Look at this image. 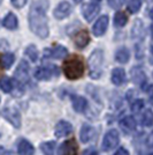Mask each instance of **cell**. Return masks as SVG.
<instances>
[{"label": "cell", "instance_id": "17", "mask_svg": "<svg viewBox=\"0 0 153 155\" xmlns=\"http://www.w3.org/2000/svg\"><path fill=\"white\" fill-rule=\"evenodd\" d=\"M2 25L5 28L9 29V30H15L19 26V21H17V18L15 16V14L8 13L2 21Z\"/></svg>", "mask_w": 153, "mask_h": 155}, {"label": "cell", "instance_id": "29", "mask_svg": "<svg viewBox=\"0 0 153 155\" xmlns=\"http://www.w3.org/2000/svg\"><path fill=\"white\" fill-rule=\"evenodd\" d=\"M142 123L144 126H151L153 124V112L151 110H146L142 117Z\"/></svg>", "mask_w": 153, "mask_h": 155}, {"label": "cell", "instance_id": "13", "mask_svg": "<svg viewBox=\"0 0 153 155\" xmlns=\"http://www.w3.org/2000/svg\"><path fill=\"white\" fill-rule=\"evenodd\" d=\"M74 43H75V45H76L77 48H80V49L85 48V46L90 43L89 32L86 31V30H81V31H78L76 35H75V37H74Z\"/></svg>", "mask_w": 153, "mask_h": 155}, {"label": "cell", "instance_id": "4", "mask_svg": "<svg viewBox=\"0 0 153 155\" xmlns=\"http://www.w3.org/2000/svg\"><path fill=\"white\" fill-rule=\"evenodd\" d=\"M120 140V137H119V132L116 130H111L106 133V136L104 137V140H102V149L105 152H109L112 149H114Z\"/></svg>", "mask_w": 153, "mask_h": 155}, {"label": "cell", "instance_id": "8", "mask_svg": "<svg viewBox=\"0 0 153 155\" xmlns=\"http://www.w3.org/2000/svg\"><path fill=\"white\" fill-rule=\"evenodd\" d=\"M108 22L109 19L107 15H102L99 19L96 21V23L93 25V28H92V32L95 36H102L106 30H107V27H108Z\"/></svg>", "mask_w": 153, "mask_h": 155}, {"label": "cell", "instance_id": "11", "mask_svg": "<svg viewBox=\"0 0 153 155\" xmlns=\"http://www.w3.org/2000/svg\"><path fill=\"white\" fill-rule=\"evenodd\" d=\"M54 72L58 74V67H38L35 71V78L37 80H50L52 78V75L54 74Z\"/></svg>", "mask_w": 153, "mask_h": 155}, {"label": "cell", "instance_id": "14", "mask_svg": "<svg viewBox=\"0 0 153 155\" xmlns=\"http://www.w3.org/2000/svg\"><path fill=\"white\" fill-rule=\"evenodd\" d=\"M45 54L48 56V57H51V58L62 59L68 54V50L62 45H57L54 49H52V50L47 49V50L45 51Z\"/></svg>", "mask_w": 153, "mask_h": 155}, {"label": "cell", "instance_id": "37", "mask_svg": "<svg viewBox=\"0 0 153 155\" xmlns=\"http://www.w3.org/2000/svg\"><path fill=\"white\" fill-rule=\"evenodd\" d=\"M151 52H152V54H153V44L151 45Z\"/></svg>", "mask_w": 153, "mask_h": 155}, {"label": "cell", "instance_id": "34", "mask_svg": "<svg viewBox=\"0 0 153 155\" xmlns=\"http://www.w3.org/2000/svg\"><path fill=\"white\" fill-rule=\"evenodd\" d=\"M115 155H129V152L126 148H120L115 153Z\"/></svg>", "mask_w": 153, "mask_h": 155}, {"label": "cell", "instance_id": "3", "mask_svg": "<svg viewBox=\"0 0 153 155\" xmlns=\"http://www.w3.org/2000/svg\"><path fill=\"white\" fill-rule=\"evenodd\" d=\"M88 64H89L90 77L95 80L101 77L102 64H104V52H102V50L96 49L92 52L91 56L89 57Z\"/></svg>", "mask_w": 153, "mask_h": 155}, {"label": "cell", "instance_id": "35", "mask_svg": "<svg viewBox=\"0 0 153 155\" xmlns=\"http://www.w3.org/2000/svg\"><path fill=\"white\" fill-rule=\"evenodd\" d=\"M150 18H151V19L153 20V7H152V9L150 11Z\"/></svg>", "mask_w": 153, "mask_h": 155}, {"label": "cell", "instance_id": "27", "mask_svg": "<svg viewBox=\"0 0 153 155\" xmlns=\"http://www.w3.org/2000/svg\"><path fill=\"white\" fill-rule=\"evenodd\" d=\"M24 53H26L27 56H28V58L30 59L31 61H36L37 59H38V50H37V48L35 45H29L26 48V50H24Z\"/></svg>", "mask_w": 153, "mask_h": 155}, {"label": "cell", "instance_id": "38", "mask_svg": "<svg viewBox=\"0 0 153 155\" xmlns=\"http://www.w3.org/2000/svg\"><path fill=\"white\" fill-rule=\"evenodd\" d=\"M74 1H75V2H81L82 0H74Z\"/></svg>", "mask_w": 153, "mask_h": 155}, {"label": "cell", "instance_id": "40", "mask_svg": "<svg viewBox=\"0 0 153 155\" xmlns=\"http://www.w3.org/2000/svg\"><path fill=\"white\" fill-rule=\"evenodd\" d=\"M0 63H1V61H0Z\"/></svg>", "mask_w": 153, "mask_h": 155}, {"label": "cell", "instance_id": "26", "mask_svg": "<svg viewBox=\"0 0 153 155\" xmlns=\"http://www.w3.org/2000/svg\"><path fill=\"white\" fill-rule=\"evenodd\" d=\"M40 149L44 153V155H53L54 154V149H55V142L53 141L43 142L40 145Z\"/></svg>", "mask_w": 153, "mask_h": 155}, {"label": "cell", "instance_id": "23", "mask_svg": "<svg viewBox=\"0 0 153 155\" xmlns=\"http://www.w3.org/2000/svg\"><path fill=\"white\" fill-rule=\"evenodd\" d=\"M0 89L4 93H11L13 89V81L12 79L7 77H4L0 79Z\"/></svg>", "mask_w": 153, "mask_h": 155}, {"label": "cell", "instance_id": "9", "mask_svg": "<svg viewBox=\"0 0 153 155\" xmlns=\"http://www.w3.org/2000/svg\"><path fill=\"white\" fill-rule=\"evenodd\" d=\"M28 74H29V65L27 61L22 60L15 71V79L20 84H24L28 81Z\"/></svg>", "mask_w": 153, "mask_h": 155}, {"label": "cell", "instance_id": "39", "mask_svg": "<svg viewBox=\"0 0 153 155\" xmlns=\"http://www.w3.org/2000/svg\"><path fill=\"white\" fill-rule=\"evenodd\" d=\"M151 155H153V153H152V154H151Z\"/></svg>", "mask_w": 153, "mask_h": 155}, {"label": "cell", "instance_id": "10", "mask_svg": "<svg viewBox=\"0 0 153 155\" xmlns=\"http://www.w3.org/2000/svg\"><path fill=\"white\" fill-rule=\"evenodd\" d=\"M73 132V125L69 122H66V120H61L55 125V129H54V134L58 138H62V137L69 136L70 133Z\"/></svg>", "mask_w": 153, "mask_h": 155}, {"label": "cell", "instance_id": "33", "mask_svg": "<svg viewBox=\"0 0 153 155\" xmlns=\"http://www.w3.org/2000/svg\"><path fill=\"white\" fill-rule=\"evenodd\" d=\"M12 5L16 8H22L27 4V0H11Z\"/></svg>", "mask_w": 153, "mask_h": 155}, {"label": "cell", "instance_id": "21", "mask_svg": "<svg viewBox=\"0 0 153 155\" xmlns=\"http://www.w3.org/2000/svg\"><path fill=\"white\" fill-rule=\"evenodd\" d=\"M131 78L135 84H143L145 82V74L140 67H134L131 71Z\"/></svg>", "mask_w": 153, "mask_h": 155}, {"label": "cell", "instance_id": "19", "mask_svg": "<svg viewBox=\"0 0 153 155\" xmlns=\"http://www.w3.org/2000/svg\"><path fill=\"white\" fill-rule=\"evenodd\" d=\"M73 108L77 112H84L88 108V102L82 96H74L73 98Z\"/></svg>", "mask_w": 153, "mask_h": 155}, {"label": "cell", "instance_id": "22", "mask_svg": "<svg viewBox=\"0 0 153 155\" xmlns=\"http://www.w3.org/2000/svg\"><path fill=\"white\" fill-rule=\"evenodd\" d=\"M120 126L126 132H130V131H133L136 127V122H135V119L131 116L124 117L121 122H120Z\"/></svg>", "mask_w": 153, "mask_h": 155}, {"label": "cell", "instance_id": "25", "mask_svg": "<svg viewBox=\"0 0 153 155\" xmlns=\"http://www.w3.org/2000/svg\"><path fill=\"white\" fill-rule=\"evenodd\" d=\"M128 22V16L123 12H117L114 15V26L115 27H123Z\"/></svg>", "mask_w": 153, "mask_h": 155}, {"label": "cell", "instance_id": "16", "mask_svg": "<svg viewBox=\"0 0 153 155\" xmlns=\"http://www.w3.org/2000/svg\"><path fill=\"white\" fill-rule=\"evenodd\" d=\"M17 153L19 155H33L35 148L28 140H21L17 146Z\"/></svg>", "mask_w": 153, "mask_h": 155}, {"label": "cell", "instance_id": "5", "mask_svg": "<svg viewBox=\"0 0 153 155\" xmlns=\"http://www.w3.org/2000/svg\"><path fill=\"white\" fill-rule=\"evenodd\" d=\"M2 115L6 118L9 123L13 125L14 127H20L21 126V116H20L19 110L14 107L8 105L6 107L4 111H2Z\"/></svg>", "mask_w": 153, "mask_h": 155}, {"label": "cell", "instance_id": "32", "mask_svg": "<svg viewBox=\"0 0 153 155\" xmlns=\"http://www.w3.org/2000/svg\"><path fill=\"white\" fill-rule=\"evenodd\" d=\"M124 1L126 0H108V5L111 8H113V9H119V8H121L122 5L124 4Z\"/></svg>", "mask_w": 153, "mask_h": 155}, {"label": "cell", "instance_id": "1", "mask_svg": "<svg viewBox=\"0 0 153 155\" xmlns=\"http://www.w3.org/2000/svg\"><path fill=\"white\" fill-rule=\"evenodd\" d=\"M50 2L47 0H36L29 11V27L39 38H46L50 34L48 20L46 16Z\"/></svg>", "mask_w": 153, "mask_h": 155}, {"label": "cell", "instance_id": "12", "mask_svg": "<svg viewBox=\"0 0 153 155\" xmlns=\"http://www.w3.org/2000/svg\"><path fill=\"white\" fill-rule=\"evenodd\" d=\"M78 146L74 139L64 141L60 147V155H77Z\"/></svg>", "mask_w": 153, "mask_h": 155}, {"label": "cell", "instance_id": "18", "mask_svg": "<svg viewBox=\"0 0 153 155\" xmlns=\"http://www.w3.org/2000/svg\"><path fill=\"white\" fill-rule=\"evenodd\" d=\"M115 59L116 61H119L120 64H127L130 59V52L127 48L122 46L120 49H117L115 52Z\"/></svg>", "mask_w": 153, "mask_h": 155}, {"label": "cell", "instance_id": "30", "mask_svg": "<svg viewBox=\"0 0 153 155\" xmlns=\"http://www.w3.org/2000/svg\"><path fill=\"white\" fill-rule=\"evenodd\" d=\"M142 6V0H129L128 2V9L130 13H137Z\"/></svg>", "mask_w": 153, "mask_h": 155}, {"label": "cell", "instance_id": "36", "mask_svg": "<svg viewBox=\"0 0 153 155\" xmlns=\"http://www.w3.org/2000/svg\"><path fill=\"white\" fill-rule=\"evenodd\" d=\"M151 35H152V38H153V25L151 26Z\"/></svg>", "mask_w": 153, "mask_h": 155}, {"label": "cell", "instance_id": "24", "mask_svg": "<svg viewBox=\"0 0 153 155\" xmlns=\"http://www.w3.org/2000/svg\"><path fill=\"white\" fill-rule=\"evenodd\" d=\"M0 61H1V65H2L4 68H9V67L14 64L15 57H14L13 53H5V54L1 56Z\"/></svg>", "mask_w": 153, "mask_h": 155}, {"label": "cell", "instance_id": "2", "mask_svg": "<svg viewBox=\"0 0 153 155\" xmlns=\"http://www.w3.org/2000/svg\"><path fill=\"white\" fill-rule=\"evenodd\" d=\"M64 73L69 80H77L82 78L84 73L83 60L80 56H71L64 63Z\"/></svg>", "mask_w": 153, "mask_h": 155}, {"label": "cell", "instance_id": "20", "mask_svg": "<svg viewBox=\"0 0 153 155\" xmlns=\"http://www.w3.org/2000/svg\"><path fill=\"white\" fill-rule=\"evenodd\" d=\"M93 132H95V130L92 126H90L88 124H84L82 129H81V140H82V142L83 143L89 142L93 137Z\"/></svg>", "mask_w": 153, "mask_h": 155}, {"label": "cell", "instance_id": "28", "mask_svg": "<svg viewBox=\"0 0 153 155\" xmlns=\"http://www.w3.org/2000/svg\"><path fill=\"white\" fill-rule=\"evenodd\" d=\"M144 32V28H143V22L140 20H137L135 21L134 27H133V37L134 38H137V37H140Z\"/></svg>", "mask_w": 153, "mask_h": 155}, {"label": "cell", "instance_id": "15", "mask_svg": "<svg viewBox=\"0 0 153 155\" xmlns=\"http://www.w3.org/2000/svg\"><path fill=\"white\" fill-rule=\"evenodd\" d=\"M112 82L116 86H121L122 84H124V81H126V72L123 68H120V67H117V68H114L113 71H112Z\"/></svg>", "mask_w": 153, "mask_h": 155}, {"label": "cell", "instance_id": "31", "mask_svg": "<svg viewBox=\"0 0 153 155\" xmlns=\"http://www.w3.org/2000/svg\"><path fill=\"white\" fill-rule=\"evenodd\" d=\"M143 107H144V101L143 100H136L131 105V110H133V112H139L140 110L143 109Z\"/></svg>", "mask_w": 153, "mask_h": 155}, {"label": "cell", "instance_id": "6", "mask_svg": "<svg viewBox=\"0 0 153 155\" xmlns=\"http://www.w3.org/2000/svg\"><path fill=\"white\" fill-rule=\"evenodd\" d=\"M73 8L68 1H61L60 4H58V6L53 11V16L57 20H62L67 16H69L71 13Z\"/></svg>", "mask_w": 153, "mask_h": 155}, {"label": "cell", "instance_id": "7", "mask_svg": "<svg viewBox=\"0 0 153 155\" xmlns=\"http://www.w3.org/2000/svg\"><path fill=\"white\" fill-rule=\"evenodd\" d=\"M99 12H100V6L97 2H89V4L84 5L83 8H82L84 19L88 22H91L99 14Z\"/></svg>", "mask_w": 153, "mask_h": 155}]
</instances>
